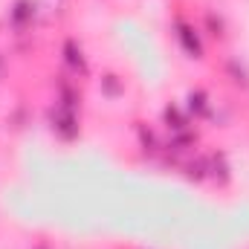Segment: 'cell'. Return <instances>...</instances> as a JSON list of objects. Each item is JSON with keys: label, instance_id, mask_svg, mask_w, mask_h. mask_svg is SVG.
Listing matches in <instances>:
<instances>
[{"label": "cell", "instance_id": "1", "mask_svg": "<svg viewBox=\"0 0 249 249\" xmlns=\"http://www.w3.org/2000/svg\"><path fill=\"white\" fill-rule=\"evenodd\" d=\"M53 127L61 133L64 139H72V136L78 133V122H75L72 107H58V110H55V116H53Z\"/></svg>", "mask_w": 249, "mask_h": 249}, {"label": "cell", "instance_id": "2", "mask_svg": "<svg viewBox=\"0 0 249 249\" xmlns=\"http://www.w3.org/2000/svg\"><path fill=\"white\" fill-rule=\"evenodd\" d=\"M177 38H180L183 50H186L191 58H203V44H200L197 32H194L188 23H177Z\"/></svg>", "mask_w": 249, "mask_h": 249}, {"label": "cell", "instance_id": "3", "mask_svg": "<svg viewBox=\"0 0 249 249\" xmlns=\"http://www.w3.org/2000/svg\"><path fill=\"white\" fill-rule=\"evenodd\" d=\"M64 58H67V64H70L75 72H87V58H84L81 47H78L72 38H67V41H64Z\"/></svg>", "mask_w": 249, "mask_h": 249}, {"label": "cell", "instance_id": "4", "mask_svg": "<svg viewBox=\"0 0 249 249\" xmlns=\"http://www.w3.org/2000/svg\"><path fill=\"white\" fill-rule=\"evenodd\" d=\"M188 107L194 113H206V93L203 90H191L188 93Z\"/></svg>", "mask_w": 249, "mask_h": 249}, {"label": "cell", "instance_id": "5", "mask_svg": "<svg viewBox=\"0 0 249 249\" xmlns=\"http://www.w3.org/2000/svg\"><path fill=\"white\" fill-rule=\"evenodd\" d=\"M26 18H32V3H29V0H18V6H15V20L23 23Z\"/></svg>", "mask_w": 249, "mask_h": 249}, {"label": "cell", "instance_id": "6", "mask_svg": "<svg viewBox=\"0 0 249 249\" xmlns=\"http://www.w3.org/2000/svg\"><path fill=\"white\" fill-rule=\"evenodd\" d=\"M165 122H168V127H174V130H183V127H186V119H183L174 107L165 110Z\"/></svg>", "mask_w": 249, "mask_h": 249}, {"label": "cell", "instance_id": "7", "mask_svg": "<svg viewBox=\"0 0 249 249\" xmlns=\"http://www.w3.org/2000/svg\"><path fill=\"white\" fill-rule=\"evenodd\" d=\"M0 72H3V61H0Z\"/></svg>", "mask_w": 249, "mask_h": 249}, {"label": "cell", "instance_id": "8", "mask_svg": "<svg viewBox=\"0 0 249 249\" xmlns=\"http://www.w3.org/2000/svg\"><path fill=\"white\" fill-rule=\"evenodd\" d=\"M38 249H47V247H38Z\"/></svg>", "mask_w": 249, "mask_h": 249}]
</instances>
